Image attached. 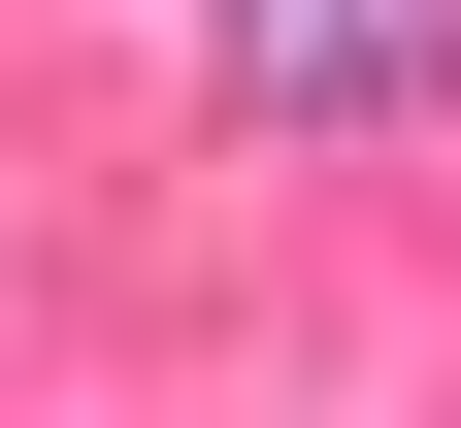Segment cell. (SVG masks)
I'll list each match as a JSON object with an SVG mask.
<instances>
[{
  "mask_svg": "<svg viewBox=\"0 0 461 428\" xmlns=\"http://www.w3.org/2000/svg\"><path fill=\"white\" fill-rule=\"evenodd\" d=\"M198 67L264 132H395V99H461V0H198Z\"/></svg>",
  "mask_w": 461,
  "mask_h": 428,
  "instance_id": "6da1fadb",
  "label": "cell"
}]
</instances>
